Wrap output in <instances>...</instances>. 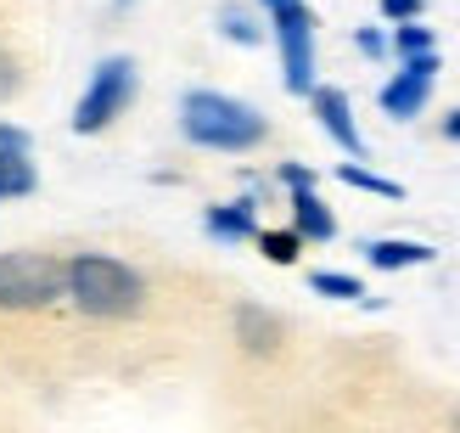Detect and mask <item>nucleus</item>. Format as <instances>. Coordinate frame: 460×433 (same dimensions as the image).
<instances>
[{
	"instance_id": "22",
	"label": "nucleus",
	"mask_w": 460,
	"mask_h": 433,
	"mask_svg": "<svg viewBox=\"0 0 460 433\" xmlns=\"http://www.w3.org/2000/svg\"><path fill=\"white\" fill-rule=\"evenodd\" d=\"M444 135H449V141H460V107L449 113V119H444Z\"/></svg>"
},
{
	"instance_id": "11",
	"label": "nucleus",
	"mask_w": 460,
	"mask_h": 433,
	"mask_svg": "<svg viewBox=\"0 0 460 433\" xmlns=\"http://www.w3.org/2000/svg\"><path fill=\"white\" fill-rule=\"evenodd\" d=\"M365 254H371L376 270H410V265H427L432 248L427 242H404V237H382V242L365 248Z\"/></svg>"
},
{
	"instance_id": "8",
	"label": "nucleus",
	"mask_w": 460,
	"mask_h": 433,
	"mask_svg": "<svg viewBox=\"0 0 460 433\" xmlns=\"http://www.w3.org/2000/svg\"><path fill=\"white\" fill-rule=\"evenodd\" d=\"M236 338H242V349H252V355H275L281 338H287V327H281V315H270L259 304H242L236 310Z\"/></svg>"
},
{
	"instance_id": "9",
	"label": "nucleus",
	"mask_w": 460,
	"mask_h": 433,
	"mask_svg": "<svg viewBox=\"0 0 460 433\" xmlns=\"http://www.w3.org/2000/svg\"><path fill=\"white\" fill-rule=\"evenodd\" d=\"M292 231L309 237V242H332L337 237V220H332L326 203L314 197V186H297L292 192Z\"/></svg>"
},
{
	"instance_id": "10",
	"label": "nucleus",
	"mask_w": 460,
	"mask_h": 433,
	"mask_svg": "<svg viewBox=\"0 0 460 433\" xmlns=\"http://www.w3.org/2000/svg\"><path fill=\"white\" fill-rule=\"evenodd\" d=\"M208 231H214L219 242H242V237H252V231H259L252 197H242V203H219V209H208Z\"/></svg>"
},
{
	"instance_id": "4",
	"label": "nucleus",
	"mask_w": 460,
	"mask_h": 433,
	"mask_svg": "<svg viewBox=\"0 0 460 433\" xmlns=\"http://www.w3.org/2000/svg\"><path fill=\"white\" fill-rule=\"evenodd\" d=\"M264 12L275 17V40H281V62H287V90L309 96L314 90V12L304 0H264Z\"/></svg>"
},
{
	"instance_id": "5",
	"label": "nucleus",
	"mask_w": 460,
	"mask_h": 433,
	"mask_svg": "<svg viewBox=\"0 0 460 433\" xmlns=\"http://www.w3.org/2000/svg\"><path fill=\"white\" fill-rule=\"evenodd\" d=\"M129 96H135V62L129 57H107L96 74H90V90L74 107V130L79 135H102L129 107Z\"/></svg>"
},
{
	"instance_id": "17",
	"label": "nucleus",
	"mask_w": 460,
	"mask_h": 433,
	"mask_svg": "<svg viewBox=\"0 0 460 433\" xmlns=\"http://www.w3.org/2000/svg\"><path fill=\"white\" fill-rule=\"evenodd\" d=\"M219 23H225V34L236 40V45H259V23H252L242 6H225V12H219Z\"/></svg>"
},
{
	"instance_id": "21",
	"label": "nucleus",
	"mask_w": 460,
	"mask_h": 433,
	"mask_svg": "<svg viewBox=\"0 0 460 433\" xmlns=\"http://www.w3.org/2000/svg\"><path fill=\"white\" fill-rule=\"evenodd\" d=\"M12 90H17V62L0 51V96H12Z\"/></svg>"
},
{
	"instance_id": "13",
	"label": "nucleus",
	"mask_w": 460,
	"mask_h": 433,
	"mask_svg": "<svg viewBox=\"0 0 460 433\" xmlns=\"http://www.w3.org/2000/svg\"><path fill=\"white\" fill-rule=\"evenodd\" d=\"M309 287L326 293V299H359V304H371V299H365V287H359V276H342V270H314Z\"/></svg>"
},
{
	"instance_id": "6",
	"label": "nucleus",
	"mask_w": 460,
	"mask_h": 433,
	"mask_svg": "<svg viewBox=\"0 0 460 433\" xmlns=\"http://www.w3.org/2000/svg\"><path fill=\"white\" fill-rule=\"evenodd\" d=\"M432 74H438V51H421V57H404V68L382 85V113L387 119H416L432 96Z\"/></svg>"
},
{
	"instance_id": "14",
	"label": "nucleus",
	"mask_w": 460,
	"mask_h": 433,
	"mask_svg": "<svg viewBox=\"0 0 460 433\" xmlns=\"http://www.w3.org/2000/svg\"><path fill=\"white\" fill-rule=\"evenodd\" d=\"M252 237H259V248H264L270 265H292L297 259V242H304L297 231H252Z\"/></svg>"
},
{
	"instance_id": "15",
	"label": "nucleus",
	"mask_w": 460,
	"mask_h": 433,
	"mask_svg": "<svg viewBox=\"0 0 460 433\" xmlns=\"http://www.w3.org/2000/svg\"><path fill=\"white\" fill-rule=\"evenodd\" d=\"M349 186H359V192H376V197H404V186L399 180H382V175H371V169H359V164H342L337 169Z\"/></svg>"
},
{
	"instance_id": "7",
	"label": "nucleus",
	"mask_w": 460,
	"mask_h": 433,
	"mask_svg": "<svg viewBox=\"0 0 460 433\" xmlns=\"http://www.w3.org/2000/svg\"><path fill=\"white\" fill-rule=\"evenodd\" d=\"M309 96H314V119L326 124L332 141H337L342 152H349V158H365V135L354 130V107H349V96H342L337 85H314Z\"/></svg>"
},
{
	"instance_id": "12",
	"label": "nucleus",
	"mask_w": 460,
	"mask_h": 433,
	"mask_svg": "<svg viewBox=\"0 0 460 433\" xmlns=\"http://www.w3.org/2000/svg\"><path fill=\"white\" fill-rule=\"evenodd\" d=\"M29 192H34V164H29V152L0 147V203H6V197H29Z\"/></svg>"
},
{
	"instance_id": "2",
	"label": "nucleus",
	"mask_w": 460,
	"mask_h": 433,
	"mask_svg": "<svg viewBox=\"0 0 460 433\" xmlns=\"http://www.w3.org/2000/svg\"><path fill=\"white\" fill-rule=\"evenodd\" d=\"M180 130H186V141L214 147V152H247L270 135L264 113H252L236 96H219V90H191L180 102Z\"/></svg>"
},
{
	"instance_id": "18",
	"label": "nucleus",
	"mask_w": 460,
	"mask_h": 433,
	"mask_svg": "<svg viewBox=\"0 0 460 433\" xmlns=\"http://www.w3.org/2000/svg\"><path fill=\"white\" fill-rule=\"evenodd\" d=\"M421 6H427V0H382V17L404 23V17H421Z\"/></svg>"
},
{
	"instance_id": "3",
	"label": "nucleus",
	"mask_w": 460,
	"mask_h": 433,
	"mask_svg": "<svg viewBox=\"0 0 460 433\" xmlns=\"http://www.w3.org/2000/svg\"><path fill=\"white\" fill-rule=\"evenodd\" d=\"M67 265L51 254H34V248H17V254H0V310H45L62 293Z\"/></svg>"
},
{
	"instance_id": "16",
	"label": "nucleus",
	"mask_w": 460,
	"mask_h": 433,
	"mask_svg": "<svg viewBox=\"0 0 460 433\" xmlns=\"http://www.w3.org/2000/svg\"><path fill=\"white\" fill-rule=\"evenodd\" d=\"M394 51H399V57H421V51H432V29H421L416 17H404L399 34H394Z\"/></svg>"
},
{
	"instance_id": "19",
	"label": "nucleus",
	"mask_w": 460,
	"mask_h": 433,
	"mask_svg": "<svg viewBox=\"0 0 460 433\" xmlns=\"http://www.w3.org/2000/svg\"><path fill=\"white\" fill-rule=\"evenodd\" d=\"M354 45H359L365 57H387V40H382L376 29H359V34H354Z\"/></svg>"
},
{
	"instance_id": "20",
	"label": "nucleus",
	"mask_w": 460,
	"mask_h": 433,
	"mask_svg": "<svg viewBox=\"0 0 460 433\" xmlns=\"http://www.w3.org/2000/svg\"><path fill=\"white\" fill-rule=\"evenodd\" d=\"M281 180H287V192H297V186H314V169H304V164H281Z\"/></svg>"
},
{
	"instance_id": "1",
	"label": "nucleus",
	"mask_w": 460,
	"mask_h": 433,
	"mask_svg": "<svg viewBox=\"0 0 460 433\" xmlns=\"http://www.w3.org/2000/svg\"><path fill=\"white\" fill-rule=\"evenodd\" d=\"M62 287H67V299L84 315H96V321H124V315H135L146 299V282L112 254H74Z\"/></svg>"
}]
</instances>
